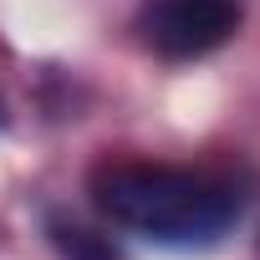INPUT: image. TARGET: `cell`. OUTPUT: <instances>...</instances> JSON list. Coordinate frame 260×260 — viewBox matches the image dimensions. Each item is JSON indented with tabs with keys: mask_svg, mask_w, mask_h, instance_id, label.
I'll list each match as a JSON object with an SVG mask.
<instances>
[{
	"mask_svg": "<svg viewBox=\"0 0 260 260\" xmlns=\"http://www.w3.org/2000/svg\"><path fill=\"white\" fill-rule=\"evenodd\" d=\"M92 199L112 224L158 245H204L240 214V194L230 184L164 164H107L92 174Z\"/></svg>",
	"mask_w": 260,
	"mask_h": 260,
	"instance_id": "obj_1",
	"label": "cell"
},
{
	"mask_svg": "<svg viewBox=\"0 0 260 260\" xmlns=\"http://www.w3.org/2000/svg\"><path fill=\"white\" fill-rule=\"evenodd\" d=\"M235 26H240L235 0H148L138 16L143 41L174 61H189V56L224 46L235 36Z\"/></svg>",
	"mask_w": 260,
	"mask_h": 260,
	"instance_id": "obj_2",
	"label": "cell"
},
{
	"mask_svg": "<svg viewBox=\"0 0 260 260\" xmlns=\"http://www.w3.org/2000/svg\"><path fill=\"white\" fill-rule=\"evenodd\" d=\"M51 245H56L61 260H122L112 250V240H102L82 224H67V219H51Z\"/></svg>",
	"mask_w": 260,
	"mask_h": 260,
	"instance_id": "obj_3",
	"label": "cell"
}]
</instances>
